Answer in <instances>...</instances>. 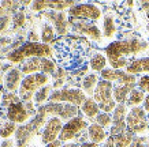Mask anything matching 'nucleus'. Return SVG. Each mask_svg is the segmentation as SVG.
<instances>
[{"instance_id":"nucleus-28","label":"nucleus","mask_w":149,"mask_h":147,"mask_svg":"<svg viewBox=\"0 0 149 147\" xmlns=\"http://www.w3.org/2000/svg\"><path fill=\"white\" fill-rule=\"evenodd\" d=\"M113 138V142H115V147H130L133 140H134V134H131L130 131H125L122 134H118Z\"/></svg>"},{"instance_id":"nucleus-29","label":"nucleus","mask_w":149,"mask_h":147,"mask_svg":"<svg viewBox=\"0 0 149 147\" xmlns=\"http://www.w3.org/2000/svg\"><path fill=\"white\" fill-rule=\"evenodd\" d=\"M116 33V23L112 15H105L103 19V36L104 37H113Z\"/></svg>"},{"instance_id":"nucleus-52","label":"nucleus","mask_w":149,"mask_h":147,"mask_svg":"<svg viewBox=\"0 0 149 147\" xmlns=\"http://www.w3.org/2000/svg\"><path fill=\"white\" fill-rule=\"evenodd\" d=\"M146 147H149V139L146 140Z\"/></svg>"},{"instance_id":"nucleus-25","label":"nucleus","mask_w":149,"mask_h":147,"mask_svg":"<svg viewBox=\"0 0 149 147\" xmlns=\"http://www.w3.org/2000/svg\"><path fill=\"white\" fill-rule=\"evenodd\" d=\"M26 14L23 11H18V12L13 15V30L15 33H18V36H25V26H26Z\"/></svg>"},{"instance_id":"nucleus-30","label":"nucleus","mask_w":149,"mask_h":147,"mask_svg":"<svg viewBox=\"0 0 149 147\" xmlns=\"http://www.w3.org/2000/svg\"><path fill=\"white\" fill-rule=\"evenodd\" d=\"M123 70H113V68H105L100 72V79L107 80V82H111V83H116L119 78H120V74H122Z\"/></svg>"},{"instance_id":"nucleus-46","label":"nucleus","mask_w":149,"mask_h":147,"mask_svg":"<svg viewBox=\"0 0 149 147\" xmlns=\"http://www.w3.org/2000/svg\"><path fill=\"white\" fill-rule=\"evenodd\" d=\"M140 6H141V8L144 10V11H145L146 14L149 12V1H141Z\"/></svg>"},{"instance_id":"nucleus-53","label":"nucleus","mask_w":149,"mask_h":147,"mask_svg":"<svg viewBox=\"0 0 149 147\" xmlns=\"http://www.w3.org/2000/svg\"><path fill=\"white\" fill-rule=\"evenodd\" d=\"M146 18H148V22H149V12L146 14Z\"/></svg>"},{"instance_id":"nucleus-10","label":"nucleus","mask_w":149,"mask_h":147,"mask_svg":"<svg viewBox=\"0 0 149 147\" xmlns=\"http://www.w3.org/2000/svg\"><path fill=\"white\" fill-rule=\"evenodd\" d=\"M68 23H70V29L75 34H84V36L89 37L95 42H100L101 38H103V31L100 30L99 26L95 22L84 21V19L70 18L68 17Z\"/></svg>"},{"instance_id":"nucleus-5","label":"nucleus","mask_w":149,"mask_h":147,"mask_svg":"<svg viewBox=\"0 0 149 147\" xmlns=\"http://www.w3.org/2000/svg\"><path fill=\"white\" fill-rule=\"evenodd\" d=\"M92 98L99 104L100 110L104 112V113H109L111 115L118 105L115 102V99H113V83L103 79H100L99 85L96 86Z\"/></svg>"},{"instance_id":"nucleus-16","label":"nucleus","mask_w":149,"mask_h":147,"mask_svg":"<svg viewBox=\"0 0 149 147\" xmlns=\"http://www.w3.org/2000/svg\"><path fill=\"white\" fill-rule=\"evenodd\" d=\"M127 106L126 104H118L115 110L112 112V127L109 129V136H115L122 134L127 129L126 117H127Z\"/></svg>"},{"instance_id":"nucleus-2","label":"nucleus","mask_w":149,"mask_h":147,"mask_svg":"<svg viewBox=\"0 0 149 147\" xmlns=\"http://www.w3.org/2000/svg\"><path fill=\"white\" fill-rule=\"evenodd\" d=\"M149 48V45L145 41H141L138 38H127V40H118L113 41L104 49V55L107 56L109 64H112L119 60H130L129 56H136L142 53L144 50ZM133 61V60H130Z\"/></svg>"},{"instance_id":"nucleus-20","label":"nucleus","mask_w":149,"mask_h":147,"mask_svg":"<svg viewBox=\"0 0 149 147\" xmlns=\"http://www.w3.org/2000/svg\"><path fill=\"white\" fill-rule=\"evenodd\" d=\"M136 86L137 85H122V83L113 85V99H115V102L126 104L131 90L136 89Z\"/></svg>"},{"instance_id":"nucleus-1","label":"nucleus","mask_w":149,"mask_h":147,"mask_svg":"<svg viewBox=\"0 0 149 147\" xmlns=\"http://www.w3.org/2000/svg\"><path fill=\"white\" fill-rule=\"evenodd\" d=\"M91 52V44L82 37L66 36L54 42V60L64 70L75 71L86 66L88 55Z\"/></svg>"},{"instance_id":"nucleus-33","label":"nucleus","mask_w":149,"mask_h":147,"mask_svg":"<svg viewBox=\"0 0 149 147\" xmlns=\"http://www.w3.org/2000/svg\"><path fill=\"white\" fill-rule=\"evenodd\" d=\"M96 124H99L100 127H103L104 129L108 128V127H112V115H109V113H104V112H100L99 116L95 119Z\"/></svg>"},{"instance_id":"nucleus-13","label":"nucleus","mask_w":149,"mask_h":147,"mask_svg":"<svg viewBox=\"0 0 149 147\" xmlns=\"http://www.w3.org/2000/svg\"><path fill=\"white\" fill-rule=\"evenodd\" d=\"M42 17L52 23L56 34L60 37H66L70 30V23H68V15L67 12H59V11H45L42 12Z\"/></svg>"},{"instance_id":"nucleus-49","label":"nucleus","mask_w":149,"mask_h":147,"mask_svg":"<svg viewBox=\"0 0 149 147\" xmlns=\"http://www.w3.org/2000/svg\"><path fill=\"white\" fill-rule=\"evenodd\" d=\"M62 147H81V144H78V143H64Z\"/></svg>"},{"instance_id":"nucleus-38","label":"nucleus","mask_w":149,"mask_h":147,"mask_svg":"<svg viewBox=\"0 0 149 147\" xmlns=\"http://www.w3.org/2000/svg\"><path fill=\"white\" fill-rule=\"evenodd\" d=\"M11 22H13V17H10V15H7V17H1V18H0V36H3V33L8 29V26L11 25Z\"/></svg>"},{"instance_id":"nucleus-51","label":"nucleus","mask_w":149,"mask_h":147,"mask_svg":"<svg viewBox=\"0 0 149 147\" xmlns=\"http://www.w3.org/2000/svg\"><path fill=\"white\" fill-rule=\"evenodd\" d=\"M3 66H4V63L1 61V59H0V72H1V70H3ZM3 74V72H1Z\"/></svg>"},{"instance_id":"nucleus-12","label":"nucleus","mask_w":149,"mask_h":147,"mask_svg":"<svg viewBox=\"0 0 149 147\" xmlns=\"http://www.w3.org/2000/svg\"><path fill=\"white\" fill-rule=\"evenodd\" d=\"M45 108L47 115L51 117H59L60 120L63 121H70L74 117L79 116L78 115V106L70 105V104H64V102H48L44 105Z\"/></svg>"},{"instance_id":"nucleus-15","label":"nucleus","mask_w":149,"mask_h":147,"mask_svg":"<svg viewBox=\"0 0 149 147\" xmlns=\"http://www.w3.org/2000/svg\"><path fill=\"white\" fill-rule=\"evenodd\" d=\"M6 112H7V120L13 121V123L19 125L26 124V123H29L33 119L32 115L27 112L26 106H25V102H22V101L10 105L6 109Z\"/></svg>"},{"instance_id":"nucleus-3","label":"nucleus","mask_w":149,"mask_h":147,"mask_svg":"<svg viewBox=\"0 0 149 147\" xmlns=\"http://www.w3.org/2000/svg\"><path fill=\"white\" fill-rule=\"evenodd\" d=\"M32 57H54V48L52 45H47L42 42H25L17 50L6 55V60L10 64H22Z\"/></svg>"},{"instance_id":"nucleus-6","label":"nucleus","mask_w":149,"mask_h":147,"mask_svg":"<svg viewBox=\"0 0 149 147\" xmlns=\"http://www.w3.org/2000/svg\"><path fill=\"white\" fill-rule=\"evenodd\" d=\"M21 71L26 75H32V74H47V75H54L58 66L52 59H47V57H32L23 61L21 64Z\"/></svg>"},{"instance_id":"nucleus-11","label":"nucleus","mask_w":149,"mask_h":147,"mask_svg":"<svg viewBox=\"0 0 149 147\" xmlns=\"http://www.w3.org/2000/svg\"><path fill=\"white\" fill-rule=\"evenodd\" d=\"M88 127H89L88 121L82 116L74 117L70 121L64 123L63 129H62L60 136H59V140L60 142H70L74 139H78L88 129Z\"/></svg>"},{"instance_id":"nucleus-37","label":"nucleus","mask_w":149,"mask_h":147,"mask_svg":"<svg viewBox=\"0 0 149 147\" xmlns=\"http://www.w3.org/2000/svg\"><path fill=\"white\" fill-rule=\"evenodd\" d=\"M30 8L33 12H45L48 10V3L47 1H32Z\"/></svg>"},{"instance_id":"nucleus-50","label":"nucleus","mask_w":149,"mask_h":147,"mask_svg":"<svg viewBox=\"0 0 149 147\" xmlns=\"http://www.w3.org/2000/svg\"><path fill=\"white\" fill-rule=\"evenodd\" d=\"M3 83H4V74L0 72V89L3 87Z\"/></svg>"},{"instance_id":"nucleus-23","label":"nucleus","mask_w":149,"mask_h":147,"mask_svg":"<svg viewBox=\"0 0 149 147\" xmlns=\"http://www.w3.org/2000/svg\"><path fill=\"white\" fill-rule=\"evenodd\" d=\"M107 64H108V60H107V56L103 55L101 52H96L91 56L89 59V68H91L93 72H101L103 70L107 68Z\"/></svg>"},{"instance_id":"nucleus-40","label":"nucleus","mask_w":149,"mask_h":147,"mask_svg":"<svg viewBox=\"0 0 149 147\" xmlns=\"http://www.w3.org/2000/svg\"><path fill=\"white\" fill-rule=\"evenodd\" d=\"M40 40H41V37L37 34L34 29H32V30L29 31V34H27V41L29 42H40Z\"/></svg>"},{"instance_id":"nucleus-8","label":"nucleus","mask_w":149,"mask_h":147,"mask_svg":"<svg viewBox=\"0 0 149 147\" xmlns=\"http://www.w3.org/2000/svg\"><path fill=\"white\" fill-rule=\"evenodd\" d=\"M126 127L127 131H130L134 135L145 134L149 129V120L146 116V112L142 106L131 108L126 117Z\"/></svg>"},{"instance_id":"nucleus-31","label":"nucleus","mask_w":149,"mask_h":147,"mask_svg":"<svg viewBox=\"0 0 149 147\" xmlns=\"http://www.w3.org/2000/svg\"><path fill=\"white\" fill-rule=\"evenodd\" d=\"M54 87L55 90H60V89H63V86L64 83H66V79H67V70H64V68L62 67H58V70H56V72H55L54 75Z\"/></svg>"},{"instance_id":"nucleus-44","label":"nucleus","mask_w":149,"mask_h":147,"mask_svg":"<svg viewBox=\"0 0 149 147\" xmlns=\"http://www.w3.org/2000/svg\"><path fill=\"white\" fill-rule=\"evenodd\" d=\"M63 142H60V140H55V142H51V143H48V144H45V147H62L63 144H62Z\"/></svg>"},{"instance_id":"nucleus-26","label":"nucleus","mask_w":149,"mask_h":147,"mask_svg":"<svg viewBox=\"0 0 149 147\" xmlns=\"http://www.w3.org/2000/svg\"><path fill=\"white\" fill-rule=\"evenodd\" d=\"M41 42L42 44H54L55 40H56V31H55L54 26L49 25V23H42L41 25Z\"/></svg>"},{"instance_id":"nucleus-32","label":"nucleus","mask_w":149,"mask_h":147,"mask_svg":"<svg viewBox=\"0 0 149 147\" xmlns=\"http://www.w3.org/2000/svg\"><path fill=\"white\" fill-rule=\"evenodd\" d=\"M17 129H18V125L13 123V121H6L4 124L0 127V138L1 139H10L13 135H15L17 132Z\"/></svg>"},{"instance_id":"nucleus-43","label":"nucleus","mask_w":149,"mask_h":147,"mask_svg":"<svg viewBox=\"0 0 149 147\" xmlns=\"http://www.w3.org/2000/svg\"><path fill=\"white\" fill-rule=\"evenodd\" d=\"M103 147H115V142H113V138H112V136H108V139L104 142Z\"/></svg>"},{"instance_id":"nucleus-24","label":"nucleus","mask_w":149,"mask_h":147,"mask_svg":"<svg viewBox=\"0 0 149 147\" xmlns=\"http://www.w3.org/2000/svg\"><path fill=\"white\" fill-rule=\"evenodd\" d=\"M54 87L49 85L44 86V87H41L38 91H37L36 94H34V98H33V102L36 104V106H42V105H45V102H48L49 101V97L51 94H52V91H54Z\"/></svg>"},{"instance_id":"nucleus-45","label":"nucleus","mask_w":149,"mask_h":147,"mask_svg":"<svg viewBox=\"0 0 149 147\" xmlns=\"http://www.w3.org/2000/svg\"><path fill=\"white\" fill-rule=\"evenodd\" d=\"M142 105H144V110L146 112V113H149V94H146V97H145V99H144V104H142Z\"/></svg>"},{"instance_id":"nucleus-19","label":"nucleus","mask_w":149,"mask_h":147,"mask_svg":"<svg viewBox=\"0 0 149 147\" xmlns=\"http://www.w3.org/2000/svg\"><path fill=\"white\" fill-rule=\"evenodd\" d=\"M86 132H88V136H89V142L96 143V144H101V143H104L109 136V132H107L103 127H100V125L96 124V123L89 124V127H88V129H86Z\"/></svg>"},{"instance_id":"nucleus-21","label":"nucleus","mask_w":149,"mask_h":147,"mask_svg":"<svg viewBox=\"0 0 149 147\" xmlns=\"http://www.w3.org/2000/svg\"><path fill=\"white\" fill-rule=\"evenodd\" d=\"M100 82V76L96 74V72H92V74H88V75L81 80V89L82 91L89 95V97H93V93H95L96 86L99 85Z\"/></svg>"},{"instance_id":"nucleus-18","label":"nucleus","mask_w":149,"mask_h":147,"mask_svg":"<svg viewBox=\"0 0 149 147\" xmlns=\"http://www.w3.org/2000/svg\"><path fill=\"white\" fill-rule=\"evenodd\" d=\"M125 71H126L127 74H130V75H140V74L149 75V56L134 59V60L127 66V68Z\"/></svg>"},{"instance_id":"nucleus-36","label":"nucleus","mask_w":149,"mask_h":147,"mask_svg":"<svg viewBox=\"0 0 149 147\" xmlns=\"http://www.w3.org/2000/svg\"><path fill=\"white\" fill-rule=\"evenodd\" d=\"M137 87L145 94H149V75H141L137 80Z\"/></svg>"},{"instance_id":"nucleus-48","label":"nucleus","mask_w":149,"mask_h":147,"mask_svg":"<svg viewBox=\"0 0 149 147\" xmlns=\"http://www.w3.org/2000/svg\"><path fill=\"white\" fill-rule=\"evenodd\" d=\"M7 15H8L7 11L3 8V6H1V3H0V18H1V17H7Z\"/></svg>"},{"instance_id":"nucleus-47","label":"nucleus","mask_w":149,"mask_h":147,"mask_svg":"<svg viewBox=\"0 0 149 147\" xmlns=\"http://www.w3.org/2000/svg\"><path fill=\"white\" fill-rule=\"evenodd\" d=\"M81 147H103L100 144H96V143H92V142H86L84 144H81Z\"/></svg>"},{"instance_id":"nucleus-7","label":"nucleus","mask_w":149,"mask_h":147,"mask_svg":"<svg viewBox=\"0 0 149 147\" xmlns=\"http://www.w3.org/2000/svg\"><path fill=\"white\" fill-rule=\"evenodd\" d=\"M86 98L88 97L82 91V89H78V87H63L60 90H54L48 102H64L81 108V105L85 102Z\"/></svg>"},{"instance_id":"nucleus-34","label":"nucleus","mask_w":149,"mask_h":147,"mask_svg":"<svg viewBox=\"0 0 149 147\" xmlns=\"http://www.w3.org/2000/svg\"><path fill=\"white\" fill-rule=\"evenodd\" d=\"M1 6L7 11V14H8L10 17H13V15H15L19 11L22 3H19V1H1Z\"/></svg>"},{"instance_id":"nucleus-42","label":"nucleus","mask_w":149,"mask_h":147,"mask_svg":"<svg viewBox=\"0 0 149 147\" xmlns=\"http://www.w3.org/2000/svg\"><path fill=\"white\" fill-rule=\"evenodd\" d=\"M0 147H17L15 146V142H13L11 139H6L0 143Z\"/></svg>"},{"instance_id":"nucleus-39","label":"nucleus","mask_w":149,"mask_h":147,"mask_svg":"<svg viewBox=\"0 0 149 147\" xmlns=\"http://www.w3.org/2000/svg\"><path fill=\"white\" fill-rule=\"evenodd\" d=\"M146 140L148 139L144 136H136L130 147H146Z\"/></svg>"},{"instance_id":"nucleus-17","label":"nucleus","mask_w":149,"mask_h":147,"mask_svg":"<svg viewBox=\"0 0 149 147\" xmlns=\"http://www.w3.org/2000/svg\"><path fill=\"white\" fill-rule=\"evenodd\" d=\"M25 74L21 71V68L13 67L4 74V87L8 93H17L19 91L21 83H22Z\"/></svg>"},{"instance_id":"nucleus-22","label":"nucleus","mask_w":149,"mask_h":147,"mask_svg":"<svg viewBox=\"0 0 149 147\" xmlns=\"http://www.w3.org/2000/svg\"><path fill=\"white\" fill-rule=\"evenodd\" d=\"M79 110H81L82 115L86 116L88 119H96V117L99 116V113L101 112L100 110V108H99V104L96 102L92 97L86 98L85 102L82 104L81 108H79Z\"/></svg>"},{"instance_id":"nucleus-14","label":"nucleus","mask_w":149,"mask_h":147,"mask_svg":"<svg viewBox=\"0 0 149 147\" xmlns=\"http://www.w3.org/2000/svg\"><path fill=\"white\" fill-rule=\"evenodd\" d=\"M63 120H60L59 117H49L42 131H41V142L44 144H48L51 142L58 140L60 136V132L63 129Z\"/></svg>"},{"instance_id":"nucleus-9","label":"nucleus","mask_w":149,"mask_h":147,"mask_svg":"<svg viewBox=\"0 0 149 147\" xmlns=\"http://www.w3.org/2000/svg\"><path fill=\"white\" fill-rule=\"evenodd\" d=\"M67 15L70 18L96 22V21H99L101 18L103 11L95 3H77L74 7H71L67 11Z\"/></svg>"},{"instance_id":"nucleus-4","label":"nucleus","mask_w":149,"mask_h":147,"mask_svg":"<svg viewBox=\"0 0 149 147\" xmlns=\"http://www.w3.org/2000/svg\"><path fill=\"white\" fill-rule=\"evenodd\" d=\"M49 75L47 74H32V75H26L23 78L22 83H21V87H19L18 95L21 98L22 102H29V101H33L34 98V94L44 86L48 85L49 82Z\"/></svg>"},{"instance_id":"nucleus-27","label":"nucleus","mask_w":149,"mask_h":147,"mask_svg":"<svg viewBox=\"0 0 149 147\" xmlns=\"http://www.w3.org/2000/svg\"><path fill=\"white\" fill-rule=\"evenodd\" d=\"M145 97H146V94H145L142 90H140L138 87L133 89L130 95H129V98H127V101H126V106H131V108L140 106L141 104H144Z\"/></svg>"},{"instance_id":"nucleus-35","label":"nucleus","mask_w":149,"mask_h":147,"mask_svg":"<svg viewBox=\"0 0 149 147\" xmlns=\"http://www.w3.org/2000/svg\"><path fill=\"white\" fill-rule=\"evenodd\" d=\"M19 101H21V98H19V95L17 93H7L1 98V106L4 108V109H7L10 105H13L15 102H19Z\"/></svg>"},{"instance_id":"nucleus-41","label":"nucleus","mask_w":149,"mask_h":147,"mask_svg":"<svg viewBox=\"0 0 149 147\" xmlns=\"http://www.w3.org/2000/svg\"><path fill=\"white\" fill-rule=\"evenodd\" d=\"M6 119H7V112H6V109L3 106H1V102H0V127L4 124L6 121Z\"/></svg>"}]
</instances>
